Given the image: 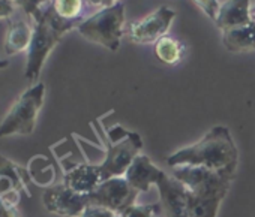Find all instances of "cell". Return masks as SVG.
I'll return each instance as SVG.
<instances>
[{
  "mask_svg": "<svg viewBox=\"0 0 255 217\" xmlns=\"http://www.w3.org/2000/svg\"><path fill=\"white\" fill-rule=\"evenodd\" d=\"M167 163L171 168L204 166L233 181L239 166V150L228 128L215 126L192 145L170 154Z\"/></svg>",
  "mask_w": 255,
  "mask_h": 217,
  "instance_id": "6da1fadb",
  "label": "cell"
},
{
  "mask_svg": "<svg viewBox=\"0 0 255 217\" xmlns=\"http://www.w3.org/2000/svg\"><path fill=\"white\" fill-rule=\"evenodd\" d=\"M77 23H69L62 18H59L51 6H48L41 17L39 21L35 23L33 27V36L29 45V50L26 51V68H24V76L32 84L39 82V75L42 72V68L51 54V51L56 48V45L62 41V38L71 32L72 29H77Z\"/></svg>",
  "mask_w": 255,
  "mask_h": 217,
  "instance_id": "7a4b0ae2",
  "label": "cell"
},
{
  "mask_svg": "<svg viewBox=\"0 0 255 217\" xmlns=\"http://www.w3.org/2000/svg\"><path fill=\"white\" fill-rule=\"evenodd\" d=\"M104 141L107 151L104 160L98 165L102 181L114 177H123L143 148L141 137L137 132L126 131L122 126H114L107 132V138Z\"/></svg>",
  "mask_w": 255,
  "mask_h": 217,
  "instance_id": "3957f363",
  "label": "cell"
},
{
  "mask_svg": "<svg viewBox=\"0 0 255 217\" xmlns=\"http://www.w3.org/2000/svg\"><path fill=\"white\" fill-rule=\"evenodd\" d=\"M45 100V84L36 82L27 87L12 103L9 111L0 123V138L26 137L33 134L38 116Z\"/></svg>",
  "mask_w": 255,
  "mask_h": 217,
  "instance_id": "277c9868",
  "label": "cell"
},
{
  "mask_svg": "<svg viewBox=\"0 0 255 217\" xmlns=\"http://www.w3.org/2000/svg\"><path fill=\"white\" fill-rule=\"evenodd\" d=\"M125 5L117 3L110 8H102L89 18H84L77 32L89 42L102 45L110 51H117L123 36Z\"/></svg>",
  "mask_w": 255,
  "mask_h": 217,
  "instance_id": "5b68a950",
  "label": "cell"
},
{
  "mask_svg": "<svg viewBox=\"0 0 255 217\" xmlns=\"http://www.w3.org/2000/svg\"><path fill=\"white\" fill-rule=\"evenodd\" d=\"M173 169V177L198 196L225 198L231 186V180L204 166H180Z\"/></svg>",
  "mask_w": 255,
  "mask_h": 217,
  "instance_id": "8992f818",
  "label": "cell"
},
{
  "mask_svg": "<svg viewBox=\"0 0 255 217\" xmlns=\"http://www.w3.org/2000/svg\"><path fill=\"white\" fill-rule=\"evenodd\" d=\"M138 190L134 189L125 177H114L102 181L90 195V205L104 207L114 213L122 214L132 207L137 201Z\"/></svg>",
  "mask_w": 255,
  "mask_h": 217,
  "instance_id": "52a82bcc",
  "label": "cell"
},
{
  "mask_svg": "<svg viewBox=\"0 0 255 217\" xmlns=\"http://www.w3.org/2000/svg\"><path fill=\"white\" fill-rule=\"evenodd\" d=\"M176 18V11L162 6L141 20H137L128 26V36L135 44H156L161 38L167 35L173 21Z\"/></svg>",
  "mask_w": 255,
  "mask_h": 217,
  "instance_id": "ba28073f",
  "label": "cell"
},
{
  "mask_svg": "<svg viewBox=\"0 0 255 217\" xmlns=\"http://www.w3.org/2000/svg\"><path fill=\"white\" fill-rule=\"evenodd\" d=\"M42 204L48 213L63 217H81L86 208L90 205L89 195H81L63 183L48 186L42 193Z\"/></svg>",
  "mask_w": 255,
  "mask_h": 217,
  "instance_id": "9c48e42d",
  "label": "cell"
},
{
  "mask_svg": "<svg viewBox=\"0 0 255 217\" xmlns=\"http://www.w3.org/2000/svg\"><path fill=\"white\" fill-rule=\"evenodd\" d=\"M30 184L32 177L29 169L0 153V198L18 205L21 193L29 198L32 196Z\"/></svg>",
  "mask_w": 255,
  "mask_h": 217,
  "instance_id": "30bf717a",
  "label": "cell"
},
{
  "mask_svg": "<svg viewBox=\"0 0 255 217\" xmlns=\"http://www.w3.org/2000/svg\"><path fill=\"white\" fill-rule=\"evenodd\" d=\"M156 187L161 198L159 204L162 214L165 217H189L188 190L179 180L165 174Z\"/></svg>",
  "mask_w": 255,
  "mask_h": 217,
  "instance_id": "8fae6325",
  "label": "cell"
},
{
  "mask_svg": "<svg viewBox=\"0 0 255 217\" xmlns=\"http://www.w3.org/2000/svg\"><path fill=\"white\" fill-rule=\"evenodd\" d=\"M165 174L167 172L158 168L149 156L138 154L123 177L138 192H147L153 184L156 186Z\"/></svg>",
  "mask_w": 255,
  "mask_h": 217,
  "instance_id": "7c38bea8",
  "label": "cell"
},
{
  "mask_svg": "<svg viewBox=\"0 0 255 217\" xmlns=\"http://www.w3.org/2000/svg\"><path fill=\"white\" fill-rule=\"evenodd\" d=\"M101 183L99 166L93 163H77L63 175V184L81 195H90Z\"/></svg>",
  "mask_w": 255,
  "mask_h": 217,
  "instance_id": "4fadbf2b",
  "label": "cell"
},
{
  "mask_svg": "<svg viewBox=\"0 0 255 217\" xmlns=\"http://www.w3.org/2000/svg\"><path fill=\"white\" fill-rule=\"evenodd\" d=\"M251 21V0H227L221 3L215 24L221 32H224L233 27L245 26Z\"/></svg>",
  "mask_w": 255,
  "mask_h": 217,
  "instance_id": "5bb4252c",
  "label": "cell"
},
{
  "mask_svg": "<svg viewBox=\"0 0 255 217\" xmlns=\"http://www.w3.org/2000/svg\"><path fill=\"white\" fill-rule=\"evenodd\" d=\"M222 44L231 53L255 51V20L222 32Z\"/></svg>",
  "mask_w": 255,
  "mask_h": 217,
  "instance_id": "9a60e30c",
  "label": "cell"
},
{
  "mask_svg": "<svg viewBox=\"0 0 255 217\" xmlns=\"http://www.w3.org/2000/svg\"><path fill=\"white\" fill-rule=\"evenodd\" d=\"M33 36V27L24 20H14L9 23L6 39H5V53L8 56H15L29 50L30 41Z\"/></svg>",
  "mask_w": 255,
  "mask_h": 217,
  "instance_id": "2e32d148",
  "label": "cell"
},
{
  "mask_svg": "<svg viewBox=\"0 0 255 217\" xmlns=\"http://www.w3.org/2000/svg\"><path fill=\"white\" fill-rule=\"evenodd\" d=\"M222 201L221 196H198L188 190L189 217H216Z\"/></svg>",
  "mask_w": 255,
  "mask_h": 217,
  "instance_id": "e0dca14e",
  "label": "cell"
},
{
  "mask_svg": "<svg viewBox=\"0 0 255 217\" xmlns=\"http://www.w3.org/2000/svg\"><path fill=\"white\" fill-rule=\"evenodd\" d=\"M155 56L164 65H177L183 57V45L174 38L164 36L155 44Z\"/></svg>",
  "mask_w": 255,
  "mask_h": 217,
  "instance_id": "ac0fdd59",
  "label": "cell"
},
{
  "mask_svg": "<svg viewBox=\"0 0 255 217\" xmlns=\"http://www.w3.org/2000/svg\"><path fill=\"white\" fill-rule=\"evenodd\" d=\"M84 2L86 0H51V9L54 14L69 23H77L80 24L84 18L83 9H84Z\"/></svg>",
  "mask_w": 255,
  "mask_h": 217,
  "instance_id": "d6986e66",
  "label": "cell"
},
{
  "mask_svg": "<svg viewBox=\"0 0 255 217\" xmlns=\"http://www.w3.org/2000/svg\"><path fill=\"white\" fill-rule=\"evenodd\" d=\"M15 5L23 8V11L33 20V23L39 21L41 17L45 12V5L50 3L51 0H14Z\"/></svg>",
  "mask_w": 255,
  "mask_h": 217,
  "instance_id": "ffe728a7",
  "label": "cell"
},
{
  "mask_svg": "<svg viewBox=\"0 0 255 217\" xmlns=\"http://www.w3.org/2000/svg\"><path fill=\"white\" fill-rule=\"evenodd\" d=\"M159 214H162L161 204H147V205L134 204L132 207L122 213V217H158Z\"/></svg>",
  "mask_w": 255,
  "mask_h": 217,
  "instance_id": "44dd1931",
  "label": "cell"
},
{
  "mask_svg": "<svg viewBox=\"0 0 255 217\" xmlns=\"http://www.w3.org/2000/svg\"><path fill=\"white\" fill-rule=\"evenodd\" d=\"M194 2L212 21H216L221 8L219 0H194Z\"/></svg>",
  "mask_w": 255,
  "mask_h": 217,
  "instance_id": "7402d4cb",
  "label": "cell"
},
{
  "mask_svg": "<svg viewBox=\"0 0 255 217\" xmlns=\"http://www.w3.org/2000/svg\"><path fill=\"white\" fill-rule=\"evenodd\" d=\"M81 217H122V214L114 213V211H111L108 208H104V207L89 205Z\"/></svg>",
  "mask_w": 255,
  "mask_h": 217,
  "instance_id": "603a6c76",
  "label": "cell"
},
{
  "mask_svg": "<svg viewBox=\"0 0 255 217\" xmlns=\"http://www.w3.org/2000/svg\"><path fill=\"white\" fill-rule=\"evenodd\" d=\"M0 217H21L18 211V205L0 198Z\"/></svg>",
  "mask_w": 255,
  "mask_h": 217,
  "instance_id": "cb8c5ba5",
  "label": "cell"
},
{
  "mask_svg": "<svg viewBox=\"0 0 255 217\" xmlns=\"http://www.w3.org/2000/svg\"><path fill=\"white\" fill-rule=\"evenodd\" d=\"M15 6L14 0H0V20L11 18L15 12Z\"/></svg>",
  "mask_w": 255,
  "mask_h": 217,
  "instance_id": "d4e9b609",
  "label": "cell"
},
{
  "mask_svg": "<svg viewBox=\"0 0 255 217\" xmlns=\"http://www.w3.org/2000/svg\"><path fill=\"white\" fill-rule=\"evenodd\" d=\"M86 2L92 6H98V8H110L114 6L117 3H120V0H86Z\"/></svg>",
  "mask_w": 255,
  "mask_h": 217,
  "instance_id": "484cf974",
  "label": "cell"
},
{
  "mask_svg": "<svg viewBox=\"0 0 255 217\" xmlns=\"http://www.w3.org/2000/svg\"><path fill=\"white\" fill-rule=\"evenodd\" d=\"M9 63H8V60H0V68H6Z\"/></svg>",
  "mask_w": 255,
  "mask_h": 217,
  "instance_id": "4316f807",
  "label": "cell"
},
{
  "mask_svg": "<svg viewBox=\"0 0 255 217\" xmlns=\"http://www.w3.org/2000/svg\"><path fill=\"white\" fill-rule=\"evenodd\" d=\"M251 17H252V20H255V5L251 6Z\"/></svg>",
  "mask_w": 255,
  "mask_h": 217,
  "instance_id": "83f0119b",
  "label": "cell"
}]
</instances>
